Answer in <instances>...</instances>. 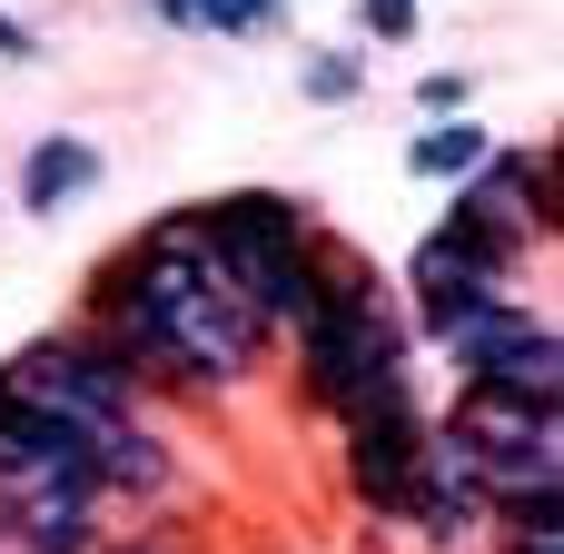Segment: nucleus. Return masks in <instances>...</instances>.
I'll return each mask as SVG.
<instances>
[{
  "instance_id": "nucleus-1",
  "label": "nucleus",
  "mask_w": 564,
  "mask_h": 554,
  "mask_svg": "<svg viewBox=\"0 0 564 554\" xmlns=\"http://www.w3.org/2000/svg\"><path fill=\"white\" fill-rule=\"evenodd\" d=\"M79 327H99L129 377L149 387V406H228L248 387L278 377V337L268 317L208 268L198 248V208H159L149 228H129L89 278H79Z\"/></svg>"
},
{
  "instance_id": "nucleus-2",
  "label": "nucleus",
  "mask_w": 564,
  "mask_h": 554,
  "mask_svg": "<svg viewBox=\"0 0 564 554\" xmlns=\"http://www.w3.org/2000/svg\"><path fill=\"white\" fill-rule=\"evenodd\" d=\"M278 357H288V397H297V406L327 426L347 397H367L377 377L416 367V327H406L397 278H387V268H367L357 248H337V258H327L317 307L297 317V337H288Z\"/></svg>"
},
{
  "instance_id": "nucleus-3",
  "label": "nucleus",
  "mask_w": 564,
  "mask_h": 554,
  "mask_svg": "<svg viewBox=\"0 0 564 554\" xmlns=\"http://www.w3.org/2000/svg\"><path fill=\"white\" fill-rule=\"evenodd\" d=\"M188 208H198L208 268H218V278L268 317V337L288 347L297 317H307L317 287H327V258H337V238L317 228V208L288 198V188H218V198H188Z\"/></svg>"
},
{
  "instance_id": "nucleus-4",
  "label": "nucleus",
  "mask_w": 564,
  "mask_h": 554,
  "mask_svg": "<svg viewBox=\"0 0 564 554\" xmlns=\"http://www.w3.org/2000/svg\"><path fill=\"white\" fill-rule=\"evenodd\" d=\"M0 397L10 406H30V416H59V426H89V436H109V426H129V416H149V387L129 377V357L99 337V327H40V337H20L10 357H0Z\"/></svg>"
},
{
  "instance_id": "nucleus-5",
  "label": "nucleus",
  "mask_w": 564,
  "mask_h": 554,
  "mask_svg": "<svg viewBox=\"0 0 564 554\" xmlns=\"http://www.w3.org/2000/svg\"><path fill=\"white\" fill-rule=\"evenodd\" d=\"M327 426H337V486H347V506L397 535V515H406V496H416V466H426L436 397L416 387V367H397V377H377L367 397H347Z\"/></svg>"
},
{
  "instance_id": "nucleus-6",
  "label": "nucleus",
  "mask_w": 564,
  "mask_h": 554,
  "mask_svg": "<svg viewBox=\"0 0 564 554\" xmlns=\"http://www.w3.org/2000/svg\"><path fill=\"white\" fill-rule=\"evenodd\" d=\"M456 387H525V397H564V327L555 307H535L525 287H506L466 337L436 347Z\"/></svg>"
},
{
  "instance_id": "nucleus-7",
  "label": "nucleus",
  "mask_w": 564,
  "mask_h": 554,
  "mask_svg": "<svg viewBox=\"0 0 564 554\" xmlns=\"http://www.w3.org/2000/svg\"><path fill=\"white\" fill-rule=\"evenodd\" d=\"M436 426L496 476V466H545L564 456V397H525V387H456L436 397Z\"/></svg>"
},
{
  "instance_id": "nucleus-8",
  "label": "nucleus",
  "mask_w": 564,
  "mask_h": 554,
  "mask_svg": "<svg viewBox=\"0 0 564 554\" xmlns=\"http://www.w3.org/2000/svg\"><path fill=\"white\" fill-rule=\"evenodd\" d=\"M397 535L416 554H486V466L446 426H426V466H416V496H406Z\"/></svg>"
},
{
  "instance_id": "nucleus-9",
  "label": "nucleus",
  "mask_w": 564,
  "mask_h": 554,
  "mask_svg": "<svg viewBox=\"0 0 564 554\" xmlns=\"http://www.w3.org/2000/svg\"><path fill=\"white\" fill-rule=\"evenodd\" d=\"M466 198L486 208V218H506L516 238H535V248H555V228H564V208H555V149L535 139H496L486 149V169L466 178Z\"/></svg>"
},
{
  "instance_id": "nucleus-10",
  "label": "nucleus",
  "mask_w": 564,
  "mask_h": 554,
  "mask_svg": "<svg viewBox=\"0 0 564 554\" xmlns=\"http://www.w3.org/2000/svg\"><path fill=\"white\" fill-rule=\"evenodd\" d=\"M109 188V149L99 139H79V129H50V139H30V159H20V218H40V228H59L69 208H89Z\"/></svg>"
},
{
  "instance_id": "nucleus-11",
  "label": "nucleus",
  "mask_w": 564,
  "mask_h": 554,
  "mask_svg": "<svg viewBox=\"0 0 564 554\" xmlns=\"http://www.w3.org/2000/svg\"><path fill=\"white\" fill-rule=\"evenodd\" d=\"M426 258H446V268H466V278H496V287H525V268L545 258L535 238H516L506 218H486L466 188H446V208H436V228L416 238Z\"/></svg>"
},
{
  "instance_id": "nucleus-12",
  "label": "nucleus",
  "mask_w": 564,
  "mask_h": 554,
  "mask_svg": "<svg viewBox=\"0 0 564 554\" xmlns=\"http://www.w3.org/2000/svg\"><path fill=\"white\" fill-rule=\"evenodd\" d=\"M109 506L89 496H30V486H0V554H99L109 545Z\"/></svg>"
},
{
  "instance_id": "nucleus-13",
  "label": "nucleus",
  "mask_w": 564,
  "mask_h": 554,
  "mask_svg": "<svg viewBox=\"0 0 564 554\" xmlns=\"http://www.w3.org/2000/svg\"><path fill=\"white\" fill-rule=\"evenodd\" d=\"M149 30H188V40H278L288 0H139Z\"/></svg>"
},
{
  "instance_id": "nucleus-14",
  "label": "nucleus",
  "mask_w": 564,
  "mask_h": 554,
  "mask_svg": "<svg viewBox=\"0 0 564 554\" xmlns=\"http://www.w3.org/2000/svg\"><path fill=\"white\" fill-rule=\"evenodd\" d=\"M486 149H496V129L466 109V119H426L416 139H406V178H426V188H466L476 169H486Z\"/></svg>"
},
{
  "instance_id": "nucleus-15",
  "label": "nucleus",
  "mask_w": 564,
  "mask_h": 554,
  "mask_svg": "<svg viewBox=\"0 0 564 554\" xmlns=\"http://www.w3.org/2000/svg\"><path fill=\"white\" fill-rule=\"evenodd\" d=\"M367 79H377V50L367 40H307L297 50V99L307 109H357Z\"/></svg>"
},
{
  "instance_id": "nucleus-16",
  "label": "nucleus",
  "mask_w": 564,
  "mask_h": 554,
  "mask_svg": "<svg viewBox=\"0 0 564 554\" xmlns=\"http://www.w3.org/2000/svg\"><path fill=\"white\" fill-rule=\"evenodd\" d=\"M426 30V0H357V30L347 40H367V50H406Z\"/></svg>"
},
{
  "instance_id": "nucleus-17",
  "label": "nucleus",
  "mask_w": 564,
  "mask_h": 554,
  "mask_svg": "<svg viewBox=\"0 0 564 554\" xmlns=\"http://www.w3.org/2000/svg\"><path fill=\"white\" fill-rule=\"evenodd\" d=\"M99 554H198V545L178 535V515H129V525H109Z\"/></svg>"
},
{
  "instance_id": "nucleus-18",
  "label": "nucleus",
  "mask_w": 564,
  "mask_h": 554,
  "mask_svg": "<svg viewBox=\"0 0 564 554\" xmlns=\"http://www.w3.org/2000/svg\"><path fill=\"white\" fill-rule=\"evenodd\" d=\"M416 109H426V119H466V109H476V69H426V79H416Z\"/></svg>"
},
{
  "instance_id": "nucleus-19",
  "label": "nucleus",
  "mask_w": 564,
  "mask_h": 554,
  "mask_svg": "<svg viewBox=\"0 0 564 554\" xmlns=\"http://www.w3.org/2000/svg\"><path fill=\"white\" fill-rule=\"evenodd\" d=\"M30 59H40V30H30V20H10V10H0V69H30Z\"/></svg>"
},
{
  "instance_id": "nucleus-20",
  "label": "nucleus",
  "mask_w": 564,
  "mask_h": 554,
  "mask_svg": "<svg viewBox=\"0 0 564 554\" xmlns=\"http://www.w3.org/2000/svg\"><path fill=\"white\" fill-rule=\"evenodd\" d=\"M486 554H564V525H535V535H486Z\"/></svg>"
}]
</instances>
